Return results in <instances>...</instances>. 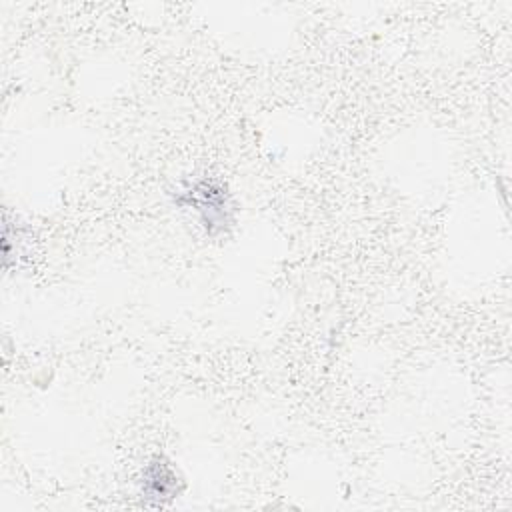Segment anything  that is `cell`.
Masks as SVG:
<instances>
[{
  "label": "cell",
  "instance_id": "6da1fadb",
  "mask_svg": "<svg viewBox=\"0 0 512 512\" xmlns=\"http://www.w3.org/2000/svg\"><path fill=\"white\" fill-rule=\"evenodd\" d=\"M174 204L194 210L208 236H218L234 224L232 196L226 184L216 178L204 176L188 182L184 188L176 190Z\"/></svg>",
  "mask_w": 512,
  "mask_h": 512
},
{
  "label": "cell",
  "instance_id": "7a4b0ae2",
  "mask_svg": "<svg viewBox=\"0 0 512 512\" xmlns=\"http://www.w3.org/2000/svg\"><path fill=\"white\" fill-rule=\"evenodd\" d=\"M182 490V478L166 456H152L140 476V494L148 506H164Z\"/></svg>",
  "mask_w": 512,
  "mask_h": 512
}]
</instances>
